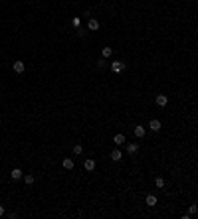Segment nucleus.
I'll return each mask as SVG.
<instances>
[{"instance_id": "f257e3e1", "label": "nucleus", "mask_w": 198, "mask_h": 219, "mask_svg": "<svg viewBox=\"0 0 198 219\" xmlns=\"http://www.w3.org/2000/svg\"><path fill=\"white\" fill-rule=\"evenodd\" d=\"M111 69H113L115 73H121L123 69H125V63H123V61H113V63H111Z\"/></svg>"}, {"instance_id": "f03ea898", "label": "nucleus", "mask_w": 198, "mask_h": 219, "mask_svg": "<svg viewBox=\"0 0 198 219\" xmlns=\"http://www.w3.org/2000/svg\"><path fill=\"white\" fill-rule=\"evenodd\" d=\"M12 69H14L16 73H24L26 65H24V61H14V63H12Z\"/></svg>"}, {"instance_id": "7ed1b4c3", "label": "nucleus", "mask_w": 198, "mask_h": 219, "mask_svg": "<svg viewBox=\"0 0 198 219\" xmlns=\"http://www.w3.org/2000/svg\"><path fill=\"white\" fill-rule=\"evenodd\" d=\"M83 166H85V170H87V172H93L95 170V160H93V158H87V160L83 162Z\"/></svg>"}, {"instance_id": "20e7f679", "label": "nucleus", "mask_w": 198, "mask_h": 219, "mask_svg": "<svg viewBox=\"0 0 198 219\" xmlns=\"http://www.w3.org/2000/svg\"><path fill=\"white\" fill-rule=\"evenodd\" d=\"M160 126H162V124H160V120H156V119H153L151 123H149V129H151L153 132H156V130H160Z\"/></svg>"}, {"instance_id": "39448f33", "label": "nucleus", "mask_w": 198, "mask_h": 219, "mask_svg": "<svg viewBox=\"0 0 198 219\" xmlns=\"http://www.w3.org/2000/svg\"><path fill=\"white\" fill-rule=\"evenodd\" d=\"M111 160H113V162L123 160V152H121V150H113V152H111Z\"/></svg>"}, {"instance_id": "423d86ee", "label": "nucleus", "mask_w": 198, "mask_h": 219, "mask_svg": "<svg viewBox=\"0 0 198 219\" xmlns=\"http://www.w3.org/2000/svg\"><path fill=\"white\" fill-rule=\"evenodd\" d=\"M147 205H149V207H155V205H156V197H155V195H153V194H149V195H147Z\"/></svg>"}, {"instance_id": "0eeeda50", "label": "nucleus", "mask_w": 198, "mask_h": 219, "mask_svg": "<svg viewBox=\"0 0 198 219\" xmlns=\"http://www.w3.org/2000/svg\"><path fill=\"white\" fill-rule=\"evenodd\" d=\"M166 103H169L166 95H156V105H159V107H165Z\"/></svg>"}, {"instance_id": "6e6552de", "label": "nucleus", "mask_w": 198, "mask_h": 219, "mask_svg": "<svg viewBox=\"0 0 198 219\" xmlns=\"http://www.w3.org/2000/svg\"><path fill=\"white\" fill-rule=\"evenodd\" d=\"M87 28H89L91 32H95V30H99V22H97V20H93V18H91L89 22H87Z\"/></svg>"}, {"instance_id": "1a4fd4ad", "label": "nucleus", "mask_w": 198, "mask_h": 219, "mask_svg": "<svg viewBox=\"0 0 198 219\" xmlns=\"http://www.w3.org/2000/svg\"><path fill=\"white\" fill-rule=\"evenodd\" d=\"M139 150V142H131V144H127V152L129 154H135Z\"/></svg>"}, {"instance_id": "9d476101", "label": "nucleus", "mask_w": 198, "mask_h": 219, "mask_svg": "<svg viewBox=\"0 0 198 219\" xmlns=\"http://www.w3.org/2000/svg\"><path fill=\"white\" fill-rule=\"evenodd\" d=\"M10 176H12V180H20V178H22L24 174H22V170H20V168H14V170H12V174H10Z\"/></svg>"}, {"instance_id": "9b49d317", "label": "nucleus", "mask_w": 198, "mask_h": 219, "mask_svg": "<svg viewBox=\"0 0 198 219\" xmlns=\"http://www.w3.org/2000/svg\"><path fill=\"white\" fill-rule=\"evenodd\" d=\"M135 136H137V138L145 136V126H141V124H139V126H135Z\"/></svg>"}, {"instance_id": "f8f14e48", "label": "nucleus", "mask_w": 198, "mask_h": 219, "mask_svg": "<svg viewBox=\"0 0 198 219\" xmlns=\"http://www.w3.org/2000/svg\"><path fill=\"white\" fill-rule=\"evenodd\" d=\"M24 178V182H26V186H32L34 182H36V178L32 176V174H26V176H22Z\"/></svg>"}, {"instance_id": "ddd939ff", "label": "nucleus", "mask_w": 198, "mask_h": 219, "mask_svg": "<svg viewBox=\"0 0 198 219\" xmlns=\"http://www.w3.org/2000/svg\"><path fill=\"white\" fill-rule=\"evenodd\" d=\"M113 142L117 144V146H121V144L125 142V136H123V134H115V138H113Z\"/></svg>"}, {"instance_id": "4468645a", "label": "nucleus", "mask_w": 198, "mask_h": 219, "mask_svg": "<svg viewBox=\"0 0 198 219\" xmlns=\"http://www.w3.org/2000/svg\"><path fill=\"white\" fill-rule=\"evenodd\" d=\"M61 164H63V168H66V170H71V168H73V160H71V158H66Z\"/></svg>"}, {"instance_id": "2eb2a0df", "label": "nucleus", "mask_w": 198, "mask_h": 219, "mask_svg": "<svg viewBox=\"0 0 198 219\" xmlns=\"http://www.w3.org/2000/svg\"><path fill=\"white\" fill-rule=\"evenodd\" d=\"M111 53H113V49H111V48H103V49H101V55H103V57H111Z\"/></svg>"}, {"instance_id": "dca6fc26", "label": "nucleus", "mask_w": 198, "mask_h": 219, "mask_svg": "<svg viewBox=\"0 0 198 219\" xmlns=\"http://www.w3.org/2000/svg\"><path fill=\"white\" fill-rule=\"evenodd\" d=\"M81 152H83V146H81V144H76V146H73V154H76V156H79Z\"/></svg>"}, {"instance_id": "f3484780", "label": "nucleus", "mask_w": 198, "mask_h": 219, "mask_svg": "<svg viewBox=\"0 0 198 219\" xmlns=\"http://www.w3.org/2000/svg\"><path fill=\"white\" fill-rule=\"evenodd\" d=\"M155 184H156V188H165V180L162 178H155Z\"/></svg>"}, {"instance_id": "a211bd4d", "label": "nucleus", "mask_w": 198, "mask_h": 219, "mask_svg": "<svg viewBox=\"0 0 198 219\" xmlns=\"http://www.w3.org/2000/svg\"><path fill=\"white\" fill-rule=\"evenodd\" d=\"M71 26H73V28H79V26H81V20L79 18H73V20H71Z\"/></svg>"}, {"instance_id": "6ab92c4d", "label": "nucleus", "mask_w": 198, "mask_h": 219, "mask_svg": "<svg viewBox=\"0 0 198 219\" xmlns=\"http://www.w3.org/2000/svg\"><path fill=\"white\" fill-rule=\"evenodd\" d=\"M190 215H196V205H190Z\"/></svg>"}, {"instance_id": "aec40b11", "label": "nucleus", "mask_w": 198, "mask_h": 219, "mask_svg": "<svg viewBox=\"0 0 198 219\" xmlns=\"http://www.w3.org/2000/svg\"><path fill=\"white\" fill-rule=\"evenodd\" d=\"M97 65H99V67H105L107 63H105V59H99V61H97Z\"/></svg>"}, {"instance_id": "412c9836", "label": "nucleus", "mask_w": 198, "mask_h": 219, "mask_svg": "<svg viewBox=\"0 0 198 219\" xmlns=\"http://www.w3.org/2000/svg\"><path fill=\"white\" fill-rule=\"evenodd\" d=\"M6 213V209H4V205H0V217H2V215Z\"/></svg>"}]
</instances>
